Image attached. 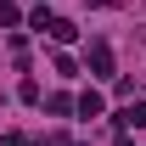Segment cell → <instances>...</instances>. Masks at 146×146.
I'll use <instances>...</instances> for the list:
<instances>
[{
  "label": "cell",
  "mask_w": 146,
  "mask_h": 146,
  "mask_svg": "<svg viewBox=\"0 0 146 146\" xmlns=\"http://www.w3.org/2000/svg\"><path fill=\"white\" fill-rule=\"evenodd\" d=\"M17 23H23V6L17 0H0V28H17Z\"/></svg>",
  "instance_id": "277c9868"
},
{
  "label": "cell",
  "mask_w": 146,
  "mask_h": 146,
  "mask_svg": "<svg viewBox=\"0 0 146 146\" xmlns=\"http://www.w3.org/2000/svg\"><path fill=\"white\" fill-rule=\"evenodd\" d=\"M56 73H62V79H73V73H79V62H73L68 51H56Z\"/></svg>",
  "instance_id": "52a82bcc"
},
{
  "label": "cell",
  "mask_w": 146,
  "mask_h": 146,
  "mask_svg": "<svg viewBox=\"0 0 146 146\" xmlns=\"http://www.w3.org/2000/svg\"><path fill=\"white\" fill-rule=\"evenodd\" d=\"M84 62H90L96 79H112V45L107 39H90V56H84Z\"/></svg>",
  "instance_id": "6da1fadb"
},
{
  "label": "cell",
  "mask_w": 146,
  "mask_h": 146,
  "mask_svg": "<svg viewBox=\"0 0 146 146\" xmlns=\"http://www.w3.org/2000/svg\"><path fill=\"white\" fill-rule=\"evenodd\" d=\"M129 124H146V101H135V107L118 112V129H129Z\"/></svg>",
  "instance_id": "5b68a950"
},
{
  "label": "cell",
  "mask_w": 146,
  "mask_h": 146,
  "mask_svg": "<svg viewBox=\"0 0 146 146\" xmlns=\"http://www.w3.org/2000/svg\"><path fill=\"white\" fill-rule=\"evenodd\" d=\"M45 34H51L56 45H73V39H79V28H73L68 17H51V23H45Z\"/></svg>",
  "instance_id": "3957f363"
},
{
  "label": "cell",
  "mask_w": 146,
  "mask_h": 146,
  "mask_svg": "<svg viewBox=\"0 0 146 146\" xmlns=\"http://www.w3.org/2000/svg\"><path fill=\"white\" fill-rule=\"evenodd\" d=\"M45 112H56V118H68V112H73V96H62V90H56L51 101H45Z\"/></svg>",
  "instance_id": "8992f818"
},
{
  "label": "cell",
  "mask_w": 146,
  "mask_h": 146,
  "mask_svg": "<svg viewBox=\"0 0 146 146\" xmlns=\"http://www.w3.org/2000/svg\"><path fill=\"white\" fill-rule=\"evenodd\" d=\"M73 112H79V118H101V112H107V96L101 90H79L73 96Z\"/></svg>",
  "instance_id": "7a4b0ae2"
}]
</instances>
